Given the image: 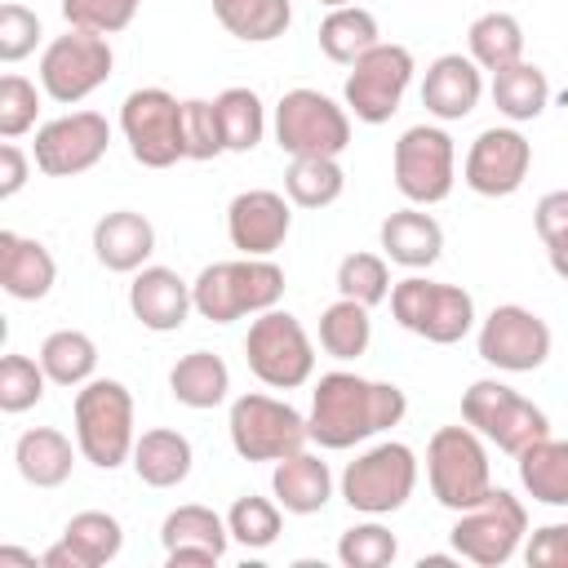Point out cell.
Wrapping results in <instances>:
<instances>
[{
  "mask_svg": "<svg viewBox=\"0 0 568 568\" xmlns=\"http://www.w3.org/2000/svg\"><path fill=\"white\" fill-rule=\"evenodd\" d=\"M408 413V395L395 382H373L351 368H333L311 390V444L320 448H355L390 426H399Z\"/></svg>",
  "mask_w": 568,
  "mask_h": 568,
  "instance_id": "obj_1",
  "label": "cell"
},
{
  "mask_svg": "<svg viewBox=\"0 0 568 568\" xmlns=\"http://www.w3.org/2000/svg\"><path fill=\"white\" fill-rule=\"evenodd\" d=\"M195 315L209 324H235L244 315H262L280 306L284 297V271L271 257H231V262H209L191 280Z\"/></svg>",
  "mask_w": 568,
  "mask_h": 568,
  "instance_id": "obj_2",
  "label": "cell"
},
{
  "mask_svg": "<svg viewBox=\"0 0 568 568\" xmlns=\"http://www.w3.org/2000/svg\"><path fill=\"white\" fill-rule=\"evenodd\" d=\"M71 422H75V444L80 457L98 470H115L133 457L138 430H133V395L124 382L115 377H89L84 386H75V404H71Z\"/></svg>",
  "mask_w": 568,
  "mask_h": 568,
  "instance_id": "obj_3",
  "label": "cell"
},
{
  "mask_svg": "<svg viewBox=\"0 0 568 568\" xmlns=\"http://www.w3.org/2000/svg\"><path fill=\"white\" fill-rule=\"evenodd\" d=\"M426 479L430 497L444 510H470L493 493V462L488 439L475 426H439L426 444Z\"/></svg>",
  "mask_w": 568,
  "mask_h": 568,
  "instance_id": "obj_4",
  "label": "cell"
},
{
  "mask_svg": "<svg viewBox=\"0 0 568 568\" xmlns=\"http://www.w3.org/2000/svg\"><path fill=\"white\" fill-rule=\"evenodd\" d=\"M390 315L404 333L435 346H453L475 328V297L462 284L404 275L390 284Z\"/></svg>",
  "mask_w": 568,
  "mask_h": 568,
  "instance_id": "obj_5",
  "label": "cell"
},
{
  "mask_svg": "<svg viewBox=\"0 0 568 568\" xmlns=\"http://www.w3.org/2000/svg\"><path fill=\"white\" fill-rule=\"evenodd\" d=\"M342 501L359 515H395L408 506L413 488H417V453L399 439H382L373 448H364L355 462H346L342 479Z\"/></svg>",
  "mask_w": 568,
  "mask_h": 568,
  "instance_id": "obj_6",
  "label": "cell"
},
{
  "mask_svg": "<svg viewBox=\"0 0 568 568\" xmlns=\"http://www.w3.org/2000/svg\"><path fill=\"white\" fill-rule=\"evenodd\" d=\"M453 555L475 568H501L510 564L528 541V510L515 493L493 488L470 510H457V524L448 532Z\"/></svg>",
  "mask_w": 568,
  "mask_h": 568,
  "instance_id": "obj_7",
  "label": "cell"
},
{
  "mask_svg": "<svg viewBox=\"0 0 568 568\" xmlns=\"http://www.w3.org/2000/svg\"><path fill=\"white\" fill-rule=\"evenodd\" d=\"M244 359L253 377L271 390H297L315 377V342L302 328V320L280 306L253 315L248 337H244Z\"/></svg>",
  "mask_w": 568,
  "mask_h": 568,
  "instance_id": "obj_8",
  "label": "cell"
},
{
  "mask_svg": "<svg viewBox=\"0 0 568 568\" xmlns=\"http://www.w3.org/2000/svg\"><path fill=\"white\" fill-rule=\"evenodd\" d=\"M226 435H231V448L244 462H280V457L311 444L306 413H297L288 399H275V395H262V390H248V395L231 399Z\"/></svg>",
  "mask_w": 568,
  "mask_h": 568,
  "instance_id": "obj_9",
  "label": "cell"
},
{
  "mask_svg": "<svg viewBox=\"0 0 568 568\" xmlns=\"http://www.w3.org/2000/svg\"><path fill=\"white\" fill-rule=\"evenodd\" d=\"M271 129H275V146L293 160H302V155H333L337 160L351 146V111L337 106L328 93L306 89V84L280 93Z\"/></svg>",
  "mask_w": 568,
  "mask_h": 568,
  "instance_id": "obj_10",
  "label": "cell"
},
{
  "mask_svg": "<svg viewBox=\"0 0 568 568\" xmlns=\"http://www.w3.org/2000/svg\"><path fill=\"white\" fill-rule=\"evenodd\" d=\"M462 422L475 426L488 444H497L510 457H519L528 444L550 435V417L528 395H519L497 377H479L462 390Z\"/></svg>",
  "mask_w": 568,
  "mask_h": 568,
  "instance_id": "obj_11",
  "label": "cell"
},
{
  "mask_svg": "<svg viewBox=\"0 0 568 568\" xmlns=\"http://www.w3.org/2000/svg\"><path fill=\"white\" fill-rule=\"evenodd\" d=\"M111 71H115V49H111V36H98V31L67 27V36H53L40 53V89L58 106L84 102L93 89L111 80Z\"/></svg>",
  "mask_w": 568,
  "mask_h": 568,
  "instance_id": "obj_12",
  "label": "cell"
},
{
  "mask_svg": "<svg viewBox=\"0 0 568 568\" xmlns=\"http://www.w3.org/2000/svg\"><path fill=\"white\" fill-rule=\"evenodd\" d=\"M390 178L408 204L430 209V204L448 200L453 182H457V146H453L448 129L444 124L404 129L395 151H390Z\"/></svg>",
  "mask_w": 568,
  "mask_h": 568,
  "instance_id": "obj_13",
  "label": "cell"
},
{
  "mask_svg": "<svg viewBox=\"0 0 568 568\" xmlns=\"http://www.w3.org/2000/svg\"><path fill=\"white\" fill-rule=\"evenodd\" d=\"M120 133L129 142V155L142 169H173L178 160H186L182 102L160 84L133 89L120 102Z\"/></svg>",
  "mask_w": 568,
  "mask_h": 568,
  "instance_id": "obj_14",
  "label": "cell"
},
{
  "mask_svg": "<svg viewBox=\"0 0 568 568\" xmlns=\"http://www.w3.org/2000/svg\"><path fill=\"white\" fill-rule=\"evenodd\" d=\"M413 71H417V62H413L408 44H386V40L373 44L346 71V84H342L346 111L364 124H386L399 111V102L413 84Z\"/></svg>",
  "mask_w": 568,
  "mask_h": 568,
  "instance_id": "obj_15",
  "label": "cell"
},
{
  "mask_svg": "<svg viewBox=\"0 0 568 568\" xmlns=\"http://www.w3.org/2000/svg\"><path fill=\"white\" fill-rule=\"evenodd\" d=\"M550 324L519 302L493 306L475 328V351L497 373H537L550 359Z\"/></svg>",
  "mask_w": 568,
  "mask_h": 568,
  "instance_id": "obj_16",
  "label": "cell"
},
{
  "mask_svg": "<svg viewBox=\"0 0 568 568\" xmlns=\"http://www.w3.org/2000/svg\"><path fill=\"white\" fill-rule=\"evenodd\" d=\"M111 146V124L98 111H67L36 129L31 160L44 178H80Z\"/></svg>",
  "mask_w": 568,
  "mask_h": 568,
  "instance_id": "obj_17",
  "label": "cell"
},
{
  "mask_svg": "<svg viewBox=\"0 0 568 568\" xmlns=\"http://www.w3.org/2000/svg\"><path fill=\"white\" fill-rule=\"evenodd\" d=\"M528 169H532V142L515 124H493L470 142L462 160V182L484 200H506L528 182Z\"/></svg>",
  "mask_w": 568,
  "mask_h": 568,
  "instance_id": "obj_18",
  "label": "cell"
},
{
  "mask_svg": "<svg viewBox=\"0 0 568 568\" xmlns=\"http://www.w3.org/2000/svg\"><path fill=\"white\" fill-rule=\"evenodd\" d=\"M288 231H293V200L271 186L240 191L226 204V240L244 257H271L288 240Z\"/></svg>",
  "mask_w": 568,
  "mask_h": 568,
  "instance_id": "obj_19",
  "label": "cell"
},
{
  "mask_svg": "<svg viewBox=\"0 0 568 568\" xmlns=\"http://www.w3.org/2000/svg\"><path fill=\"white\" fill-rule=\"evenodd\" d=\"M160 546H164V564L169 568H191V564H222L226 546H231V528L213 506L186 501L178 510L164 515L160 524Z\"/></svg>",
  "mask_w": 568,
  "mask_h": 568,
  "instance_id": "obj_20",
  "label": "cell"
},
{
  "mask_svg": "<svg viewBox=\"0 0 568 568\" xmlns=\"http://www.w3.org/2000/svg\"><path fill=\"white\" fill-rule=\"evenodd\" d=\"M484 98V67L470 53H439L422 75V106L439 124L466 120Z\"/></svg>",
  "mask_w": 568,
  "mask_h": 568,
  "instance_id": "obj_21",
  "label": "cell"
},
{
  "mask_svg": "<svg viewBox=\"0 0 568 568\" xmlns=\"http://www.w3.org/2000/svg\"><path fill=\"white\" fill-rule=\"evenodd\" d=\"M124 550V528L106 510H80L67 519L62 537L40 555V568H102Z\"/></svg>",
  "mask_w": 568,
  "mask_h": 568,
  "instance_id": "obj_22",
  "label": "cell"
},
{
  "mask_svg": "<svg viewBox=\"0 0 568 568\" xmlns=\"http://www.w3.org/2000/svg\"><path fill=\"white\" fill-rule=\"evenodd\" d=\"M129 311L151 333H178L195 311V297L173 266H142L133 271V284H129Z\"/></svg>",
  "mask_w": 568,
  "mask_h": 568,
  "instance_id": "obj_23",
  "label": "cell"
},
{
  "mask_svg": "<svg viewBox=\"0 0 568 568\" xmlns=\"http://www.w3.org/2000/svg\"><path fill=\"white\" fill-rule=\"evenodd\" d=\"M155 253V226L146 213L138 209H111L93 222V257L115 271V275H133L151 262Z\"/></svg>",
  "mask_w": 568,
  "mask_h": 568,
  "instance_id": "obj_24",
  "label": "cell"
},
{
  "mask_svg": "<svg viewBox=\"0 0 568 568\" xmlns=\"http://www.w3.org/2000/svg\"><path fill=\"white\" fill-rule=\"evenodd\" d=\"M377 240H382L386 262L408 266V271H426V266H435V262L444 257V226H439L422 204L395 209V213L377 226Z\"/></svg>",
  "mask_w": 568,
  "mask_h": 568,
  "instance_id": "obj_25",
  "label": "cell"
},
{
  "mask_svg": "<svg viewBox=\"0 0 568 568\" xmlns=\"http://www.w3.org/2000/svg\"><path fill=\"white\" fill-rule=\"evenodd\" d=\"M58 284V262L53 253L18 231H0V288L13 302H40Z\"/></svg>",
  "mask_w": 568,
  "mask_h": 568,
  "instance_id": "obj_26",
  "label": "cell"
},
{
  "mask_svg": "<svg viewBox=\"0 0 568 568\" xmlns=\"http://www.w3.org/2000/svg\"><path fill=\"white\" fill-rule=\"evenodd\" d=\"M271 493H275V501H280L288 515H315V510H324L328 497H333V470H328V462H324L320 453L297 448V453H288V457L275 462V470H271Z\"/></svg>",
  "mask_w": 568,
  "mask_h": 568,
  "instance_id": "obj_27",
  "label": "cell"
},
{
  "mask_svg": "<svg viewBox=\"0 0 568 568\" xmlns=\"http://www.w3.org/2000/svg\"><path fill=\"white\" fill-rule=\"evenodd\" d=\"M75 453H80V444H71L58 426H31V430H22L18 444H13L18 475H22L31 488H62V484L71 479Z\"/></svg>",
  "mask_w": 568,
  "mask_h": 568,
  "instance_id": "obj_28",
  "label": "cell"
},
{
  "mask_svg": "<svg viewBox=\"0 0 568 568\" xmlns=\"http://www.w3.org/2000/svg\"><path fill=\"white\" fill-rule=\"evenodd\" d=\"M133 470L146 488H178L186 484L191 466H195V448L182 430H169V426H155V430H142L138 444H133Z\"/></svg>",
  "mask_w": 568,
  "mask_h": 568,
  "instance_id": "obj_29",
  "label": "cell"
},
{
  "mask_svg": "<svg viewBox=\"0 0 568 568\" xmlns=\"http://www.w3.org/2000/svg\"><path fill=\"white\" fill-rule=\"evenodd\" d=\"M515 466H519V484L532 501L568 510V439L541 435L537 444H528L515 457Z\"/></svg>",
  "mask_w": 568,
  "mask_h": 568,
  "instance_id": "obj_30",
  "label": "cell"
},
{
  "mask_svg": "<svg viewBox=\"0 0 568 568\" xmlns=\"http://www.w3.org/2000/svg\"><path fill=\"white\" fill-rule=\"evenodd\" d=\"M169 390L182 408H195V413L217 408L231 395V368L213 351H191L169 368Z\"/></svg>",
  "mask_w": 568,
  "mask_h": 568,
  "instance_id": "obj_31",
  "label": "cell"
},
{
  "mask_svg": "<svg viewBox=\"0 0 568 568\" xmlns=\"http://www.w3.org/2000/svg\"><path fill=\"white\" fill-rule=\"evenodd\" d=\"M488 93H493V106H497L510 124H528V120H537V115L550 106V80H546V71H541L537 62H528V58H519V62L506 67V71H493Z\"/></svg>",
  "mask_w": 568,
  "mask_h": 568,
  "instance_id": "obj_32",
  "label": "cell"
},
{
  "mask_svg": "<svg viewBox=\"0 0 568 568\" xmlns=\"http://www.w3.org/2000/svg\"><path fill=\"white\" fill-rule=\"evenodd\" d=\"M213 18L244 44H271L293 27V0H213Z\"/></svg>",
  "mask_w": 568,
  "mask_h": 568,
  "instance_id": "obj_33",
  "label": "cell"
},
{
  "mask_svg": "<svg viewBox=\"0 0 568 568\" xmlns=\"http://www.w3.org/2000/svg\"><path fill=\"white\" fill-rule=\"evenodd\" d=\"M373 44H382V31H377V18L364 4H337V9L324 13V22H320V53L328 62L351 67Z\"/></svg>",
  "mask_w": 568,
  "mask_h": 568,
  "instance_id": "obj_34",
  "label": "cell"
},
{
  "mask_svg": "<svg viewBox=\"0 0 568 568\" xmlns=\"http://www.w3.org/2000/svg\"><path fill=\"white\" fill-rule=\"evenodd\" d=\"M466 53L484 67V71H506L524 58V22L515 13H479L466 31Z\"/></svg>",
  "mask_w": 568,
  "mask_h": 568,
  "instance_id": "obj_35",
  "label": "cell"
},
{
  "mask_svg": "<svg viewBox=\"0 0 568 568\" xmlns=\"http://www.w3.org/2000/svg\"><path fill=\"white\" fill-rule=\"evenodd\" d=\"M53 386H84L98 373V342L84 328H53L36 355Z\"/></svg>",
  "mask_w": 568,
  "mask_h": 568,
  "instance_id": "obj_36",
  "label": "cell"
},
{
  "mask_svg": "<svg viewBox=\"0 0 568 568\" xmlns=\"http://www.w3.org/2000/svg\"><path fill=\"white\" fill-rule=\"evenodd\" d=\"M342 191H346V173L333 155H302L284 173V195L297 209H328L342 200Z\"/></svg>",
  "mask_w": 568,
  "mask_h": 568,
  "instance_id": "obj_37",
  "label": "cell"
},
{
  "mask_svg": "<svg viewBox=\"0 0 568 568\" xmlns=\"http://www.w3.org/2000/svg\"><path fill=\"white\" fill-rule=\"evenodd\" d=\"M368 342H373L368 306H359L351 297H337L333 306L320 311V346H324V355L351 364V359H359L368 351Z\"/></svg>",
  "mask_w": 568,
  "mask_h": 568,
  "instance_id": "obj_38",
  "label": "cell"
},
{
  "mask_svg": "<svg viewBox=\"0 0 568 568\" xmlns=\"http://www.w3.org/2000/svg\"><path fill=\"white\" fill-rule=\"evenodd\" d=\"M213 102H217V120H222V133H226V151L244 155L266 138V106L248 84H231Z\"/></svg>",
  "mask_w": 568,
  "mask_h": 568,
  "instance_id": "obj_39",
  "label": "cell"
},
{
  "mask_svg": "<svg viewBox=\"0 0 568 568\" xmlns=\"http://www.w3.org/2000/svg\"><path fill=\"white\" fill-rule=\"evenodd\" d=\"M390 266H386V253H346L337 262V297H351L359 306H377L390 297Z\"/></svg>",
  "mask_w": 568,
  "mask_h": 568,
  "instance_id": "obj_40",
  "label": "cell"
},
{
  "mask_svg": "<svg viewBox=\"0 0 568 568\" xmlns=\"http://www.w3.org/2000/svg\"><path fill=\"white\" fill-rule=\"evenodd\" d=\"M280 501L271 497H235V506L226 510V528H231V541H240L244 550H266L275 546L280 537Z\"/></svg>",
  "mask_w": 568,
  "mask_h": 568,
  "instance_id": "obj_41",
  "label": "cell"
},
{
  "mask_svg": "<svg viewBox=\"0 0 568 568\" xmlns=\"http://www.w3.org/2000/svg\"><path fill=\"white\" fill-rule=\"evenodd\" d=\"M44 390H49V373H44L40 359L18 355V351H9V355L0 359V408H4V413H27V408H36V404L44 399Z\"/></svg>",
  "mask_w": 568,
  "mask_h": 568,
  "instance_id": "obj_42",
  "label": "cell"
},
{
  "mask_svg": "<svg viewBox=\"0 0 568 568\" xmlns=\"http://www.w3.org/2000/svg\"><path fill=\"white\" fill-rule=\"evenodd\" d=\"M399 555V541L386 524H377V515H368V524H355L337 537V559L346 568H386L395 564Z\"/></svg>",
  "mask_w": 568,
  "mask_h": 568,
  "instance_id": "obj_43",
  "label": "cell"
},
{
  "mask_svg": "<svg viewBox=\"0 0 568 568\" xmlns=\"http://www.w3.org/2000/svg\"><path fill=\"white\" fill-rule=\"evenodd\" d=\"M182 138H186V160H217V155H226V133H222L213 98H186L182 102Z\"/></svg>",
  "mask_w": 568,
  "mask_h": 568,
  "instance_id": "obj_44",
  "label": "cell"
},
{
  "mask_svg": "<svg viewBox=\"0 0 568 568\" xmlns=\"http://www.w3.org/2000/svg\"><path fill=\"white\" fill-rule=\"evenodd\" d=\"M40 93L44 89H36L27 75H18V71H9V75H0V138L4 142H13V138H22L27 129H36V120H40Z\"/></svg>",
  "mask_w": 568,
  "mask_h": 568,
  "instance_id": "obj_45",
  "label": "cell"
},
{
  "mask_svg": "<svg viewBox=\"0 0 568 568\" xmlns=\"http://www.w3.org/2000/svg\"><path fill=\"white\" fill-rule=\"evenodd\" d=\"M142 0H62V18L75 31H98V36H120L138 18Z\"/></svg>",
  "mask_w": 568,
  "mask_h": 568,
  "instance_id": "obj_46",
  "label": "cell"
},
{
  "mask_svg": "<svg viewBox=\"0 0 568 568\" xmlns=\"http://www.w3.org/2000/svg\"><path fill=\"white\" fill-rule=\"evenodd\" d=\"M532 226L546 244V257H550V271L559 280H568V191H546L532 209Z\"/></svg>",
  "mask_w": 568,
  "mask_h": 568,
  "instance_id": "obj_47",
  "label": "cell"
},
{
  "mask_svg": "<svg viewBox=\"0 0 568 568\" xmlns=\"http://www.w3.org/2000/svg\"><path fill=\"white\" fill-rule=\"evenodd\" d=\"M40 36H44L40 18L27 4H18V0L0 4V62H22L27 53H36Z\"/></svg>",
  "mask_w": 568,
  "mask_h": 568,
  "instance_id": "obj_48",
  "label": "cell"
},
{
  "mask_svg": "<svg viewBox=\"0 0 568 568\" xmlns=\"http://www.w3.org/2000/svg\"><path fill=\"white\" fill-rule=\"evenodd\" d=\"M524 559L528 568H568V519L532 528L524 541Z\"/></svg>",
  "mask_w": 568,
  "mask_h": 568,
  "instance_id": "obj_49",
  "label": "cell"
},
{
  "mask_svg": "<svg viewBox=\"0 0 568 568\" xmlns=\"http://www.w3.org/2000/svg\"><path fill=\"white\" fill-rule=\"evenodd\" d=\"M27 178H31V160H27V151H22L18 142H4V146H0V200L18 195V191L27 186Z\"/></svg>",
  "mask_w": 568,
  "mask_h": 568,
  "instance_id": "obj_50",
  "label": "cell"
},
{
  "mask_svg": "<svg viewBox=\"0 0 568 568\" xmlns=\"http://www.w3.org/2000/svg\"><path fill=\"white\" fill-rule=\"evenodd\" d=\"M0 564H27V568H36L40 559H36L31 550H18V546H0Z\"/></svg>",
  "mask_w": 568,
  "mask_h": 568,
  "instance_id": "obj_51",
  "label": "cell"
},
{
  "mask_svg": "<svg viewBox=\"0 0 568 568\" xmlns=\"http://www.w3.org/2000/svg\"><path fill=\"white\" fill-rule=\"evenodd\" d=\"M320 4H328V9H337V4H355V0H320Z\"/></svg>",
  "mask_w": 568,
  "mask_h": 568,
  "instance_id": "obj_52",
  "label": "cell"
}]
</instances>
